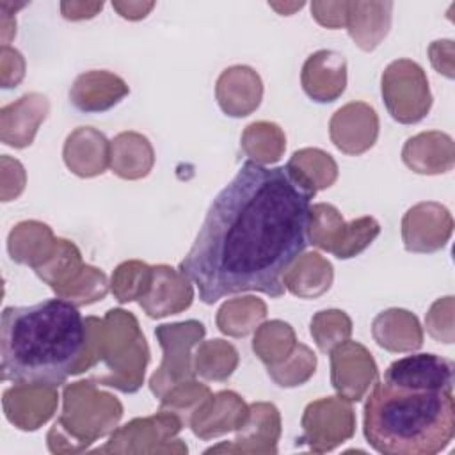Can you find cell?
I'll list each match as a JSON object with an SVG mask.
<instances>
[{"instance_id":"1","label":"cell","mask_w":455,"mask_h":455,"mask_svg":"<svg viewBox=\"0 0 455 455\" xmlns=\"http://www.w3.org/2000/svg\"><path fill=\"white\" fill-rule=\"evenodd\" d=\"M309 188L286 165L242 164L215 196L178 270L213 304L242 291L284 295L283 275L309 243Z\"/></svg>"},{"instance_id":"2","label":"cell","mask_w":455,"mask_h":455,"mask_svg":"<svg viewBox=\"0 0 455 455\" xmlns=\"http://www.w3.org/2000/svg\"><path fill=\"white\" fill-rule=\"evenodd\" d=\"M85 348V318L69 300L57 297L2 311V380L57 387L78 375Z\"/></svg>"},{"instance_id":"3","label":"cell","mask_w":455,"mask_h":455,"mask_svg":"<svg viewBox=\"0 0 455 455\" xmlns=\"http://www.w3.org/2000/svg\"><path fill=\"white\" fill-rule=\"evenodd\" d=\"M366 443L387 455H434L455 434L453 391L377 382L364 403Z\"/></svg>"},{"instance_id":"4","label":"cell","mask_w":455,"mask_h":455,"mask_svg":"<svg viewBox=\"0 0 455 455\" xmlns=\"http://www.w3.org/2000/svg\"><path fill=\"white\" fill-rule=\"evenodd\" d=\"M87 348L78 375L105 366L92 377L96 384L135 393L144 382L149 363V348L137 318L124 309H108L103 318L87 316Z\"/></svg>"},{"instance_id":"5","label":"cell","mask_w":455,"mask_h":455,"mask_svg":"<svg viewBox=\"0 0 455 455\" xmlns=\"http://www.w3.org/2000/svg\"><path fill=\"white\" fill-rule=\"evenodd\" d=\"M121 416V402L100 391L91 380L68 384L62 393V412L46 437L48 450L52 453L87 450L98 437L114 432Z\"/></svg>"},{"instance_id":"6","label":"cell","mask_w":455,"mask_h":455,"mask_svg":"<svg viewBox=\"0 0 455 455\" xmlns=\"http://www.w3.org/2000/svg\"><path fill=\"white\" fill-rule=\"evenodd\" d=\"M380 92L391 117L402 124L419 123L432 107L423 68L409 59L393 60L382 73Z\"/></svg>"},{"instance_id":"7","label":"cell","mask_w":455,"mask_h":455,"mask_svg":"<svg viewBox=\"0 0 455 455\" xmlns=\"http://www.w3.org/2000/svg\"><path fill=\"white\" fill-rule=\"evenodd\" d=\"M204 325L197 320L158 325L155 336L164 350L158 370L149 379V389L162 398L172 386L196 377L192 348L204 338Z\"/></svg>"},{"instance_id":"8","label":"cell","mask_w":455,"mask_h":455,"mask_svg":"<svg viewBox=\"0 0 455 455\" xmlns=\"http://www.w3.org/2000/svg\"><path fill=\"white\" fill-rule=\"evenodd\" d=\"M300 427L304 434L297 439V444H307L309 450L325 453L354 435V409L350 402L341 396H325L307 403Z\"/></svg>"},{"instance_id":"9","label":"cell","mask_w":455,"mask_h":455,"mask_svg":"<svg viewBox=\"0 0 455 455\" xmlns=\"http://www.w3.org/2000/svg\"><path fill=\"white\" fill-rule=\"evenodd\" d=\"M183 421L167 411H158L148 418H135L112 432L110 441L98 448L100 453H158L165 451L162 443L176 441L174 435L183 428Z\"/></svg>"},{"instance_id":"10","label":"cell","mask_w":455,"mask_h":455,"mask_svg":"<svg viewBox=\"0 0 455 455\" xmlns=\"http://www.w3.org/2000/svg\"><path fill=\"white\" fill-rule=\"evenodd\" d=\"M331 382L338 396L348 402H361L373 380L377 364L370 350L357 341H343L329 352Z\"/></svg>"},{"instance_id":"11","label":"cell","mask_w":455,"mask_h":455,"mask_svg":"<svg viewBox=\"0 0 455 455\" xmlns=\"http://www.w3.org/2000/svg\"><path fill=\"white\" fill-rule=\"evenodd\" d=\"M451 231V213L434 201L414 204L402 219V238L409 252H435L446 245Z\"/></svg>"},{"instance_id":"12","label":"cell","mask_w":455,"mask_h":455,"mask_svg":"<svg viewBox=\"0 0 455 455\" xmlns=\"http://www.w3.org/2000/svg\"><path fill=\"white\" fill-rule=\"evenodd\" d=\"M332 144L345 155H363L379 137V116L364 101H350L338 108L329 121Z\"/></svg>"},{"instance_id":"13","label":"cell","mask_w":455,"mask_h":455,"mask_svg":"<svg viewBox=\"0 0 455 455\" xmlns=\"http://www.w3.org/2000/svg\"><path fill=\"white\" fill-rule=\"evenodd\" d=\"M453 363L437 354H412L393 361L382 380L403 387L453 391Z\"/></svg>"},{"instance_id":"14","label":"cell","mask_w":455,"mask_h":455,"mask_svg":"<svg viewBox=\"0 0 455 455\" xmlns=\"http://www.w3.org/2000/svg\"><path fill=\"white\" fill-rule=\"evenodd\" d=\"M59 402L57 387L53 386H32V384H14L7 387L2 396V405L5 418L20 430H37L46 423Z\"/></svg>"},{"instance_id":"15","label":"cell","mask_w":455,"mask_h":455,"mask_svg":"<svg viewBox=\"0 0 455 455\" xmlns=\"http://www.w3.org/2000/svg\"><path fill=\"white\" fill-rule=\"evenodd\" d=\"M281 435V416L274 403L254 402L249 405V418L238 428L231 444H219L208 448L204 453L242 451V453H275L277 439Z\"/></svg>"},{"instance_id":"16","label":"cell","mask_w":455,"mask_h":455,"mask_svg":"<svg viewBox=\"0 0 455 455\" xmlns=\"http://www.w3.org/2000/svg\"><path fill=\"white\" fill-rule=\"evenodd\" d=\"M249 418V405L235 391L210 395L190 416V428L199 439H212L242 428Z\"/></svg>"},{"instance_id":"17","label":"cell","mask_w":455,"mask_h":455,"mask_svg":"<svg viewBox=\"0 0 455 455\" xmlns=\"http://www.w3.org/2000/svg\"><path fill=\"white\" fill-rule=\"evenodd\" d=\"M304 92L316 103L338 100L347 87V60L334 50H318L311 53L300 73Z\"/></svg>"},{"instance_id":"18","label":"cell","mask_w":455,"mask_h":455,"mask_svg":"<svg viewBox=\"0 0 455 455\" xmlns=\"http://www.w3.org/2000/svg\"><path fill=\"white\" fill-rule=\"evenodd\" d=\"M192 281L169 265L153 267L149 291L139 300L149 318H164L187 309L194 300Z\"/></svg>"},{"instance_id":"19","label":"cell","mask_w":455,"mask_h":455,"mask_svg":"<svg viewBox=\"0 0 455 455\" xmlns=\"http://www.w3.org/2000/svg\"><path fill=\"white\" fill-rule=\"evenodd\" d=\"M50 112V101L44 94L27 92L14 103L0 110V139L11 148H27L32 144L39 124Z\"/></svg>"},{"instance_id":"20","label":"cell","mask_w":455,"mask_h":455,"mask_svg":"<svg viewBox=\"0 0 455 455\" xmlns=\"http://www.w3.org/2000/svg\"><path fill=\"white\" fill-rule=\"evenodd\" d=\"M130 94L128 84L107 69H91L78 75L69 89V101L85 114L105 112Z\"/></svg>"},{"instance_id":"21","label":"cell","mask_w":455,"mask_h":455,"mask_svg":"<svg viewBox=\"0 0 455 455\" xmlns=\"http://www.w3.org/2000/svg\"><path fill=\"white\" fill-rule=\"evenodd\" d=\"M217 103L226 116L245 117L263 98V82L249 66H231L220 73L215 85Z\"/></svg>"},{"instance_id":"22","label":"cell","mask_w":455,"mask_h":455,"mask_svg":"<svg viewBox=\"0 0 455 455\" xmlns=\"http://www.w3.org/2000/svg\"><path fill=\"white\" fill-rule=\"evenodd\" d=\"M62 156L73 174L94 178L110 167V142L96 128L80 126L66 137Z\"/></svg>"},{"instance_id":"23","label":"cell","mask_w":455,"mask_h":455,"mask_svg":"<svg viewBox=\"0 0 455 455\" xmlns=\"http://www.w3.org/2000/svg\"><path fill=\"white\" fill-rule=\"evenodd\" d=\"M403 164L418 174H441L453 169V139L443 132H421L403 144Z\"/></svg>"},{"instance_id":"24","label":"cell","mask_w":455,"mask_h":455,"mask_svg":"<svg viewBox=\"0 0 455 455\" xmlns=\"http://www.w3.org/2000/svg\"><path fill=\"white\" fill-rule=\"evenodd\" d=\"M393 2H348L347 30L354 43L364 50H375L391 28Z\"/></svg>"},{"instance_id":"25","label":"cell","mask_w":455,"mask_h":455,"mask_svg":"<svg viewBox=\"0 0 455 455\" xmlns=\"http://www.w3.org/2000/svg\"><path fill=\"white\" fill-rule=\"evenodd\" d=\"M371 336L379 347L389 352H414L423 345V331L416 315L391 307L371 322Z\"/></svg>"},{"instance_id":"26","label":"cell","mask_w":455,"mask_h":455,"mask_svg":"<svg viewBox=\"0 0 455 455\" xmlns=\"http://www.w3.org/2000/svg\"><path fill=\"white\" fill-rule=\"evenodd\" d=\"M59 238L48 224L39 220H23L16 224L7 236V251L12 261L37 268L57 249Z\"/></svg>"},{"instance_id":"27","label":"cell","mask_w":455,"mask_h":455,"mask_svg":"<svg viewBox=\"0 0 455 455\" xmlns=\"http://www.w3.org/2000/svg\"><path fill=\"white\" fill-rule=\"evenodd\" d=\"M155 164V151L148 137L123 132L110 140V169L123 180L146 178Z\"/></svg>"},{"instance_id":"28","label":"cell","mask_w":455,"mask_h":455,"mask_svg":"<svg viewBox=\"0 0 455 455\" xmlns=\"http://www.w3.org/2000/svg\"><path fill=\"white\" fill-rule=\"evenodd\" d=\"M332 265L318 252L300 254L284 272L283 284L295 297L315 299L325 293L332 284Z\"/></svg>"},{"instance_id":"29","label":"cell","mask_w":455,"mask_h":455,"mask_svg":"<svg viewBox=\"0 0 455 455\" xmlns=\"http://www.w3.org/2000/svg\"><path fill=\"white\" fill-rule=\"evenodd\" d=\"M267 316V304L256 297L231 299L217 311V327L222 334L243 338L251 334Z\"/></svg>"},{"instance_id":"30","label":"cell","mask_w":455,"mask_h":455,"mask_svg":"<svg viewBox=\"0 0 455 455\" xmlns=\"http://www.w3.org/2000/svg\"><path fill=\"white\" fill-rule=\"evenodd\" d=\"M286 167L291 169L315 192L329 188L338 178V164L334 158L318 148H304L295 151Z\"/></svg>"},{"instance_id":"31","label":"cell","mask_w":455,"mask_h":455,"mask_svg":"<svg viewBox=\"0 0 455 455\" xmlns=\"http://www.w3.org/2000/svg\"><path fill=\"white\" fill-rule=\"evenodd\" d=\"M284 148V132L275 123L258 121L249 124L242 133V151L259 165L275 164L283 156Z\"/></svg>"},{"instance_id":"32","label":"cell","mask_w":455,"mask_h":455,"mask_svg":"<svg viewBox=\"0 0 455 455\" xmlns=\"http://www.w3.org/2000/svg\"><path fill=\"white\" fill-rule=\"evenodd\" d=\"M295 331L283 320H270L261 323L252 339V350L267 366L283 363L297 347Z\"/></svg>"},{"instance_id":"33","label":"cell","mask_w":455,"mask_h":455,"mask_svg":"<svg viewBox=\"0 0 455 455\" xmlns=\"http://www.w3.org/2000/svg\"><path fill=\"white\" fill-rule=\"evenodd\" d=\"M236 366L238 352L224 339L203 341L194 354V371L206 380H228Z\"/></svg>"},{"instance_id":"34","label":"cell","mask_w":455,"mask_h":455,"mask_svg":"<svg viewBox=\"0 0 455 455\" xmlns=\"http://www.w3.org/2000/svg\"><path fill=\"white\" fill-rule=\"evenodd\" d=\"M345 231L347 222L343 220L336 206L327 203H318L311 206L309 243L334 254L345 238Z\"/></svg>"},{"instance_id":"35","label":"cell","mask_w":455,"mask_h":455,"mask_svg":"<svg viewBox=\"0 0 455 455\" xmlns=\"http://www.w3.org/2000/svg\"><path fill=\"white\" fill-rule=\"evenodd\" d=\"M153 283V267L144 261L130 259L117 265L112 274L110 290L117 302L140 300L151 288Z\"/></svg>"},{"instance_id":"36","label":"cell","mask_w":455,"mask_h":455,"mask_svg":"<svg viewBox=\"0 0 455 455\" xmlns=\"http://www.w3.org/2000/svg\"><path fill=\"white\" fill-rule=\"evenodd\" d=\"M53 291L59 299L69 300L75 306H87L105 299L108 291V281L100 268L84 265L68 283Z\"/></svg>"},{"instance_id":"37","label":"cell","mask_w":455,"mask_h":455,"mask_svg":"<svg viewBox=\"0 0 455 455\" xmlns=\"http://www.w3.org/2000/svg\"><path fill=\"white\" fill-rule=\"evenodd\" d=\"M84 265L85 263L82 261L78 247L66 238H59L55 252L34 270L41 281L50 284L52 290H57L59 286L68 283Z\"/></svg>"},{"instance_id":"38","label":"cell","mask_w":455,"mask_h":455,"mask_svg":"<svg viewBox=\"0 0 455 455\" xmlns=\"http://www.w3.org/2000/svg\"><path fill=\"white\" fill-rule=\"evenodd\" d=\"M315 370H316V355L304 343H297L293 352L283 363L267 366L268 377L281 387L302 386L313 377Z\"/></svg>"},{"instance_id":"39","label":"cell","mask_w":455,"mask_h":455,"mask_svg":"<svg viewBox=\"0 0 455 455\" xmlns=\"http://www.w3.org/2000/svg\"><path fill=\"white\" fill-rule=\"evenodd\" d=\"M311 336L316 347L329 354L334 347L347 341L352 334V320L345 311L323 309L311 318Z\"/></svg>"},{"instance_id":"40","label":"cell","mask_w":455,"mask_h":455,"mask_svg":"<svg viewBox=\"0 0 455 455\" xmlns=\"http://www.w3.org/2000/svg\"><path fill=\"white\" fill-rule=\"evenodd\" d=\"M212 395L210 387L190 379L172 386L162 398H160V411H167L176 414L183 425L190 423V416L194 411Z\"/></svg>"},{"instance_id":"41","label":"cell","mask_w":455,"mask_h":455,"mask_svg":"<svg viewBox=\"0 0 455 455\" xmlns=\"http://www.w3.org/2000/svg\"><path fill=\"white\" fill-rule=\"evenodd\" d=\"M380 233V224L373 217H359L347 222V231L341 245L334 252L339 259H348L361 254Z\"/></svg>"},{"instance_id":"42","label":"cell","mask_w":455,"mask_h":455,"mask_svg":"<svg viewBox=\"0 0 455 455\" xmlns=\"http://www.w3.org/2000/svg\"><path fill=\"white\" fill-rule=\"evenodd\" d=\"M428 334L443 343H453V297L437 299L425 318Z\"/></svg>"},{"instance_id":"43","label":"cell","mask_w":455,"mask_h":455,"mask_svg":"<svg viewBox=\"0 0 455 455\" xmlns=\"http://www.w3.org/2000/svg\"><path fill=\"white\" fill-rule=\"evenodd\" d=\"M0 71H2V87L11 89L16 87L25 76V59L9 44H2L0 50Z\"/></svg>"},{"instance_id":"44","label":"cell","mask_w":455,"mask_h":455,"mask_svg":"<svg viewBox=\"0 0 455 455\" xmlns=\"http://www.w3.org/2000/svg\"><path fill=\"white\" fill-rule=\"evenodd\" d=\"M25 188V169L18 160L2 156V201L16 199Z\"/></svg>"},{"instance_id":"45","label":"cell","mask_w":455,"mask_h":455,"mask_svg":"<svg viewBox=\"0 0 455 455\" xmlns=\"http://www.w3.org/2000/svg\"><path fill=\"white\" fill-rule=\"evenodd\" d=\"M311 16L327 28H341L347 25L348 2H311Z\"/></svg>"},{"instance_id":"46","label":"cell","mask_w":455,"mask_h":455,"mask_svg":"<svg viewBox=\"0 0 455 455\" xmlns=\"http://www.w3.org/2000/svg\"><path fill=\"white\" fill-rule=\"evenodd\" d=\"M428 55L432 66L443 73L446 78H453V41L451 39H441L434 41L428 46Z\"/></svg>"},{"instance_id":"47","label":"cell","mask_w":455,"mask_h":455,"mask_svg":"<svg viewBox=\"0 0 455 455\" xmlns=\"http://www.w3.org/2000/svg\"><path fill=\"white\" fill-rule=\"evenodd\" d=\"M103 9V2H62L60 12L66 20H91Z\"/></svg>"},{"instance_id":"48","label":"cell","mask_w":455,"mask_h":455,"mask_svg":"<svg viewBox=\"0 0 455 455\" xmlns=\"http://www.w3.org/2000/svg\"><path fill=\"white\" fill-rule=\"evenodd\" d=\"M112 7L119 12L124 20H142L149 14V11L155 7V2H112Z\"/></svg>"},{"instance_id":"49","label":"cell","mask_w":455,"mask_h":455,"mask_svg":"<svg viewBox=\"0 0 455 455\" xmlns=\"http://www.w3.org/2000/svg\"><path fill=\"white\" fill-rule=\"evenodd\" d=\"M27 4H12V2H0V14H2V39L4 44L9 43V39L16 34V20L14 14L16 9L25 7Z\"/></svg>"},{"instance_id":"50","label":"cell","mask_w":455,"mask_h":455,"mask_svg":"<svg viewBox=\"0 0 455 455\" xmlns=\"http://www.w3.org/2000/svg\"><path fill=\"white\" fill-rule=\"evenodd\" d=\"M304 5V2H299V4H277V2H268V7L275 9L279 14L283 16H290L293 11L300 9Z\"/></svg>"}]
</instances>
